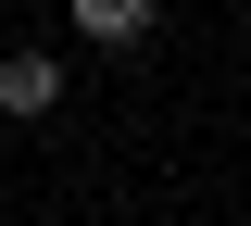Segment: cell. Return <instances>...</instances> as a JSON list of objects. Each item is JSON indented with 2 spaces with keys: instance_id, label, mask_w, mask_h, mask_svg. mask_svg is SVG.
I'll list each match as a JSON object with an SVG mask.
<instances>
[{
  "instance_id": "6da1fadb",
  "label": "cell",
  "mask_w": 251,
  "mask_h": 226,
  "mask_svg": "<svg viewBox=\"0 0 251 226\" xmlns=\"http://www.w3.org/2000/svg\"><path fill=\"white\" fill-rule=\"evenodd\" d=\"M63 25L88 38V50L126 63V50H151V38H163V0H63Z\"/></svg>"
},
{
  "instance_id": "7a4b0ae2",
  "label": "cell",
  "mask_w": 251,
  "mask_h": 226,
  "mask_svg": "<svg viewBox=\"0 0 251 226\" xmlns=\"http://www.w3.org/2000/svg\"><path fill=\"white\" fill-rule=\"evenodd\" d=\"M63 88H75V75H63V50H0V113H13V126H50Z\"/></svg>"
}]
</instances>
